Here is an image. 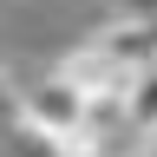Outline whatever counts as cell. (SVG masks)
<instances>
[{
  "mask_svg": "<svg viewBox=\"0 0 157 157\" xmlns=\"http://www.w3.org/2000/svg\"><path fill=\"white\" fill-rule=\"evenodd\" d=\"M20 124L59 144L66 131H78V124H85V98H78L72 85H59V78L46 72L39 85H26V92H20Z\"/></svg>",
  "mask_w": 157,
  "mask_h": 157,
  "instance_id": "6da1fadb",
  "label": "cell"
},
{
  "mask_svg": "<svg viewBox=\"0 0 157 157\" xmlns=\"http://www.w3.org/2000/svg\"><path fill=\"white\" fill-rule=\"evenodd\" d=\"M92 46L105 52L111 66H124V72H151V66H157V20H151V13L105 20V26L92 33Z\"/></svg>",
  "mask_w": 157,
  "mask_h": 157,
  "instance_id": "7a4b0ae2",
  "label": "cell"
},
{
  "mask_svg": "<svg viewBox=\"0 0 157 157\" xmlns=\"http://www.w3.org/2000/svg\"><path fill=\"white\" fill-rule=\"evenodd\" d=\"M52 78H59V85H72L78 98H105V92H131V78H137V72L111 66V59H105V52L85 39V46H72V52L52 66Z\"/></svg>",
  "mask_w": 157,
  "mask_h": 157,
  "instance_id": "3957f363",
  "label": "cell"
},
{
  "mask_svg": "<svg viewBox=\"0 0 157 157\" xmlns=\"http://www.w3.org/2000/svg\"><path fill=\"white\" fill-rule=\"evenodd\" d=\"M13 124H20V85L0 72V131H13Z\"/></svg>",
  "mask_w": 157,
  "mask_h": 157,
  "instance_id": "277c9868",
  "label": "cell"
},
{
  "mask_svg": "<svg viewBox=\"0 0 157 157\" xmlns=\"http://www.w3.org/2000/svg\"><path fill=\"white\" fill-rule=\"evenodd\" d=\"M144 157H157V124H151V131H144Z\"/></svg>",
  "mask_w": 157,
  "mask_h": 157,
  "instance_id": "5b68a950",
  "label": "cell"
},
{
  "mask_svg": "<svg viewBox=\"0 0 157 157\" xmlns=\"http://www.w3.org/2000/svg\"><path fill=\"white\" fill-rule=\"evenodd\" d=\"M144 7H151V0H144Z\"/></svg>",
  "mask_w": 157,
  "mask_h": 157,
  "instance_id": "8992f818",
  "label": "cell"
}]
</instances>
